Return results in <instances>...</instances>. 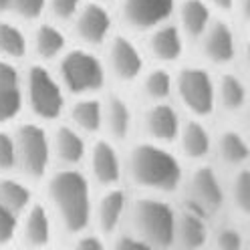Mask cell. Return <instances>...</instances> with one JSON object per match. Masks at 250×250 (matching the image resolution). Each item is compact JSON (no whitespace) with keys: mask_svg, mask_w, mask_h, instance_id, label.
<instances>
[{"mask_svg":"<svg viewBox=\"0 0 250 250\" xmlns=\"http://www.w3.org/2000/svg\"><path fill=\"white\" fill-rule=\"evenodd\" d=\"M186 162L174 146L135 137L125 146V184L131 192L176 198L186 178Z\"/></svg>","mask_w":250,"mask_h":250,"instance_id":"1","label":"cell"},{"mask_svg":"<svg viewBox=\"0 0 250 250\" xmlns=\"http://www.w3.org/2000/svg\"><path fill=\"white\" fill-rule=\"evenodd\" d=\"M42 202L65 238L93 226L97 188L83 167H53L41 184Z\"/></svg>","mask_w":250,"mask_h":250,"instance_id":"2","label":"cell"},{"mask_svg":"<svg viewBox=\"0 0 250 250\" xmlns=\"http://www.w3.org/2000/svg\"><path fill=\"white\" fill-rule=\"evenodd\" d=\"M178 202L169 196L133 192L125 228L142 238L149 250L174 248Z\"/></svg>","mask_w":250,"mask_h":250,"instance_id":"3","label":"cell"},{"mask_svg":"<svg viewBox=\"0 0 250 250\" xmlns=\"http://www.w3.org/2000/svg\"><path fill=\"white\" fill-rule=\"evenodd\" d=\"M22 89L24 113L46 125L65 117L69 95L62 87L53 65L28 59L22 62Z\"/></svg>","mask_w":250,"mask_h":250,"instance_id":"4","label":"cell"},{"mask_svg":"<svg viewBox=\"0 0 250 250\" xmlns=\"http://www.w3.org/2000/svg\"><path fill=\"white\" fill-rule=\"evenodd\" d=\"M53 67L69 97L101 95L111 87L101 49L73 42Z\"/></svg>","mask_w":250,"mask_h":250,"instance_id":"5","label":"cell"},{"mask_svg":"<svg viewBox=\"0 0 250 250\" xmlns=\"http://www.w3.org/2000/svg\"><path fill=\"white\" fill-rule=\"evenodd\" d=\"M174 101L184 115L212 119L216 109V71L202 61H184L176 67Z\"/></svg>","mask_w":250,"mask_h":250,"instance_id":"6","label":"cell"},{"mask_svg":"<svg viewBox=\"0 0 250 250\" xmlns=\"http://www.w3.org/2000/svg\"><path fill=\"white\" fill-rule=\"evenodd\" d=\"M178 200L202 210L212 220L222 218L228 212L226 171L212 160L188 166Z\"/></svg>","mask_w":250,"mask_h":250,"instance_id":"7","label":"cell"},{"mask_svg":"<svg viewBox=\"0 0 250 250\" xmlns=\"http://www.w3.org/2000/svg\"><path fill=\"white\" fill-rule=\"evenodd\" d=\"M17 146V171L33 184L41 186L53 166L49 125L33 117L19 119L12 125Z\"/></svg>","mask_w":250,"mask_h":250,"instance_id":"8","label":"cell"},{"mask_svg":"<svg viewBox=\"0 0 250 250\" xmlns=\"http://www.w3.org/2000/svg\"><path fill=\"white\" fill-rule=\"evenodd\" d=\"M105 65L109 71L111 85L129 89L137 83L146 67L149 65L147 53L144 49V42L137 39V35L127 33L123 28H117L101 49Z\"/></svg>","mask_w":250,"mask_h":250,"instance_id":"9","label":"cell"},{"mask_svg":"<svg viewBox=\"0 0 250 250\" xmlns=\"http://www.w3.org/2000/svg\"><path fill=\"white\" fill-rule=\"evenodd\" d=\"M200 61L214 71L238 65L242 35L228 14H216L202 37L194 42Z\"/></svg>","mask_w":250,"mask_h":250,"instance_id":"10","label":"cell"},{"mask_svg":"<svg viewBox=\"0 0 250 250\" xmlns=\"http://www.w3.org/2000/svg\"><path fill=\"white\" fill-rule=\"evenodd\" d=\"M117 28L119 22L113 4L103 2V0H85L77 17L69 24V33L73 42L103 49Z\"/></svg>","mask_w":250,"mask_h":250,"instance_id":"11","label":"cell"},{"mask_svg":"<svg viewBox=\"0 0 250 250\" xmlns=\"http://www.w3.org/2000/svg\"><path fill=\"white\" fill-rule=\"evenodd\" d=\"M83 169L97 190L125 184V146L105 135L93 137Z\"/></svg>","mask_w":250,"mask_h":250,"instance_id":"12","label":"cell"},{"mask_svg":"<svg viewBox=\"0 0 250 250\" xmlns=\"http://www.w3.org/2000/svg\"><path fill=\"white\" fill-rule=\"evenodd\" d=\"M139 107L123 87L107 89L103 93V135L127 146L137 137Z\"/></svg>","mask_w":250,"mask_h":250,"instance_id":"13","label":"cell"},{"mask_svg":"<svg viewBox=\"0 0 250 250\" xmlns=\"http://www.w3.org/2000/svg\"><path fill=\"white\" fill-rule=\"evenodd\" d=\"M178 0H117L113 4L119 28L142 37L174 19Z\"/></svg>","mask_w":250,"mask_h":250,"instance_id":"14","label":"cell"},{"mask_svg":"<svg viewBox=\"0 0 250 250\" xmlns=\"http://www.w3.org/2000/svg\"><path fill=\"white\" fill-rule=\"evenodd\" d=\"M182 121L184 111L176 101L142 103L137 115V137L164 146H176Z\"/></svg>","mask_w":250,"mask_h":250,"instance_id":"15","label":"cell"},{"mask_svg":"<svg viewBox=\"0 0 250 250\" xmlns=\"http://www.w3.org/2000/svg\"><path fill=\"white\" fill-rule=\"evenodd\" d=\"M131 196L133 192L127 184L99 188L95 194V206H93V228H97L107 238L125 228Z\"/></svg>","mask_w":250,"mask_h":250,"instance_id":"16","label":"cell"},{"mask_svg":"<svg viewBox=\"0 0 250 250\" xmlns=\"http://www.w3.org/2000/svg\"><path fill=\"white\" fill-rule=\"evenodd\" d=\"M144 37V49L147 53L149 62H160L167 67H178L180 62L186 61V53L190 41L186 39L178 22L171 19L160 26L151 28Z\"/></svg>","mask_w":250,"mask_h":250,"instance_id":"17","label":"cell"},{"mask_svg":"<svg viewBox=\"0 0 250 250\" xmlns=\"http://www.w3.org/2000/svg\"><path fill=\"white\" fill-rule=\"evenodd\" d=\"M59 236V228L53 214L49 212L42 198L35 200L21 216H19V236L17 244L42 250L55 244V238Z\"/></svg>","mask_w":250,"mask_h":250,"instance_id":"18","label":"cell"},{"mask_svg":"<svg viewBox=\"0 0 250 250\" xmlns=\"http://www.w3.org/2000/svg\"><path fill=\"white\" fill-rule=\"evenodd\" d=\"M176 151L186 162V166L212 160L214 153V127L210 119L184 115L182 127L176 139Z\"/></svg>","mask_w":250,"mask_h":250,"instance_id":"19","label":"cell"},{"mask_svg":"<svg viewBox=\"0 0 250 250\" xmlns=\"http://www.w3.org/2000/svg\"><path fill=\"white\" fill-rule=\"evenodd\" d=\"M51 133V153L55 167H83L89 144L93 137H87L65 119L49 125Z\"/></svg>","mask_w":250,"mask_h":250,"instance_id":"20","label":"cell"},{"mask_svg":"<svg viewBox=\"0 0 250 250\" xmlns=\"http://www.w3.org/2000/svg\"><path fill=\"white\" fill-rule=\"evenodd\" d=\"M71 44L73 37L65 24H59L46 17L30 22V59L33 61L55 65Z\"/></svg>","mask_w":250,"mask_h":250,"instance_id":"21","label":"cell"},{"mask_svg":"<svg viewBox=\"0 0 250 250\" xmlns=\"http://www.w3.org/2000/svg\"><path fill=\"white\" fill-rule=\"evenodd\" d=\"M250 103V79L238 69L216 71V109L230 119L244 115Z\"/></svg>","mask_w":250,"mask_h":250,"instance_id":"22","label":"cell"},{"mask_svg":"<svg viewBox=\"0 0 250 250\" xmlns=\"http://www.w3.org/2000/svg\"><path fill=\"white\" fill-rule=\"evenodd\" d=\"M212 162H216L224 171L250 164V135L244 125L226 123L214 129Z\"/></svg>","mask_w":250,"mask_h":250,"instance_id":"23","label":"cell"},{"mask_svg":"<svg viewBox=\"0 0 250 250\" xmlns=\"http://www.w3.org/2000/svg\"><path fill=\"white\" fill-rule=\"evenodd\" d=\"M214 220L202 210L178 200V216L174 230V248L202 250L210 246Z\"/></svg>","mask_w":250,"mask_h":250,"instance_id":"24","label":"cell"},{"mask_svg":"<svg viewBox=\"0 0 250 250\" xmlns=\"http://www.w3.org/2000/svg\"><path fill=\"white\" fill-rule=\"evenodd\" d=\"M24 115L22 65L0 59V127L14 125Z\"/></svg>","mask_w":250,"mask_h":250,"instance_id":"25","label":"cell"},{"mask_svg":"<svg viewBox=\"0 0 250 250\" xmlns=\"http://www.w3.org/2000/svg\"><path fill=\"white\" fill-rule=\"evenodd\" d=\"M142 103H158V101H174L176 87V67L149 62L142 77L133 85Z\"/></svg>","mask_w":250,"mask_h":250,"instance_id":"26","label":"cell"},{"mask_svg":"<svg viewBox=\"0 0 250 250\" xmlns=\"http://www.w3.org/2000/svg\"><path fill=\"white\" fill-rule=\"evenodd\" d=\"M62 119L69 121L87 137L103 135V93L71 97Z\"/></svg>","mask_w":250,"mask_h":250,"instance_id":"27","label":"cell"},{"mask_svg":"<svg viewBox=\"0 0 250 250\" xmlns=\"http://www.w3.org/2000/svg\"><path fill=\"white\" fill-rule=\"evenodd\" d=\"M0 59L26 62L30 59V26L28 22L2 14L0 17Z\"/></svg>","mask_w":250,"mask_h":250,"instance_id":"28","label":"cell"},{"mask_svg":"<svg viewBox=\"0 0 250 250\" xmlns=\"http://www.w3.org/2000/svg\"><path fill=\"white\" fill-rule=\"evenodd\" d=\"M216 14L218 12L210 6L208 0H178L174 21L182 28L186 39L190 41V44H194Z\"/></svg>","mask_w":250,"mask_h":250,"instance_id":"29","label":"cell"},{"mask_svg":"<svg viewBox=\"0 0 250 250\" xmlns=\"http://www.w3.org/2000/svg\"><path fill=\"white\" fill-rule=\"evenodd\" d=\"M37 200V184L21 176L19 171L0 174V204L19 216Z\"/></svg>","mask_w":250,"mask_h":250,"instance_id":"30","label":"cell"},{"mask_svg":"<svg viewBox=\"0 0 250 250\" xmlns=\"http://www.w3.org/2000/svg\"><path fill=\"white\" fill-rule=\"evenodd\" d=\"M228 212L238 220H250V164L226 171Z\"/></svg>","mask_w":250,"mask_h":250,"instance_id":"31","label":"cell"},{"mask_svg":"<svg viewBox=\"0 0 250 250\" xmlns=\"http://www.w3.org/2000/svg\"><path fill=\"white\" fill-rule=\"evenodd\" d=\"M210 246L218 250H242L246 248V228L244 220H234V218H216L212 224Z\"/></svg>","mask_w":250,"mask_h":250,"instance_id":"32","label":"cell"},{"mask_svg":"<svg viewBox=\"0 0 250 250\" xmlns=\"http://www.w3.org/2000/svg\"><path fill=\"white\" fill-rule=\"evenodd\" d=\"M83 2L85 0H46L44 17L59 24H65L69 28V24L77 17V12L83 6Z\"/></svg>","mask_w":250,"mask_h":250,"instance_id":"33","label":"cell"},{"mask_svg":"<svg viewBox=\"0 0 250 250\" xmlns=\"http://www.w3.org/2000/svg\"><path fill=\"white\" fill-rule=\"evenodd\" d=\"M17 171V146H14L12 125L0 127V174Z\"/></svg>","mask_w":250,"mask_h":250,"instance_id":"34","label":"cell"},{"mask_svg":"<svg viewBox=\"0 0 250 250\" xmlns=\"http://www.w3.org/2000/svg\"><path fill=\"white\" fill-rule=\"evenodd\" d=\"M67 240L75 250H105V248H109V238L93 226L73 234Z\"/></svg>","mask_w":250,"mask_h":250,"instance_id":"35","label":"cell"},{"mask_svg":"<svg viewBox=\"0 0 250 250\" xmlns=\"http://www.w3.org/2000/svg\"><path fill=\"white\" fill-rule=\"evenodd\" d=\"M46 0H10V17H17L24 22H35L44 17Z\"/></svg>","mask_w":250,"mask_h":250,"instance_id":"36","label":"cell"},{"mask_svg":"<svg viewBox=\"0 0 250 250\" xmlns=\"http://www.w3.org/2000/svg\"><path fill=\"white\" fill-rule=\"evenodd\" d=\"M19 236V214L0 204V248L17 244Z\"/></svg>","mask_w":250,"mask_h":250,"instance_id":"37","label":"cell"},{"mask_svg":"<svg viewBox=\"0 0 250 250\" xmlns=\"http://www.w3.org/2000/svg\"><path fill=\"white\" fill-rule=\"evenodd\" d=\"M109 248L117 250H149V246L129 228H121L117 234L109 238Z\"/></svg>","mask_w":250,"mask_h":250,"instance_id":"38","label":"cell"},{"mask_svg":"<svg viewBox=\"0 0 250 250\" xmlns=\"http://www.w3.org/2000/svg\"><path fill=\"white\" fill-rule=\"evenodd\" d=\"M238 65L242 69V73L250 79V35L242 37V44H240V57H238Z\"/></svg>","mask_w":250,"mask_h":250,"instance_id":"39","label":"cell"},{"mask_svg":"<svg viewBox=\"0 0 250 250\" xmlns=\"http://www.w3.org/2000/svg\"><path fill=\"white\" fill-rule=\"evenodd\" d=\"M234 14L238 17V21L250 28V0H236V8Z\"/></svg>","mask_w":250,"mask_h":250,"instance_id":"40","label":"cell"},{"mask_svg":"<svg viewBox=\"0 0 250 250\" xmlns=\"http://www.w3.org/2000/svg\"><path fill=\"white\" fill-rule=\"evenodd\" d=\"M208 2L218 14H228V17H232L236 8V0H208Z\"/></svg>","mask_w":250,"mask_h":250,"instance_id":"41","label":"cell"},{"mask_svg":"<svg viewBox=\"0 0 250 250\" xmlns=\"http://www.w3.org/2000/svg\"><path fill=\"white\" fill-rule=\"evenodd\" d=\"M242 119H244V129H246L248 135H250V103H248V107H246V111H244Z\"/></svg>","mask_w":250,"mask_h":250,"instance_id":"42","label":"cell"},{"mask_svg":"<svg viewBox=\"0 0 250 250\" xmlns=\"http://www.w3.org/2000/svg\"><path fill=\"white\" fill-rule=\"evenodd\" d=\"M10 14V0H0V17Z\"/></svg>","mask_w":250,"mask_h":250,"instance_id":"43","label":"cell"},{"mask_svg":"<svg viewBox=\"0 0 250 250\" xmlns=\"http://www.w3.org/2000/svg\"><path fill=\"white\" fill-rule=\"evenodd\" d=\"M244 228H246V248H250V220L244 222Z\"/></svg>","mask_w":250,"mask_h":250,"instance_id":"44","label":"cell"},{"mask_svg":"<svg viewBox=\"0 0 250 250\" xmlns=\"http://www.w3.org/2000/svg\"><path fill=\"white\" fill-rule=\"evenodd\" d=\"M103 2H109V4H115L117 0H103Z\"/></svg>","mask_w":250,"mask_h":250,"instance_id":"45","label":"cell"}]
</instances>
